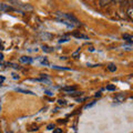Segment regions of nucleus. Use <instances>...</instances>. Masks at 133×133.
I'll return each instance as SVG.
<instances>
[{
	"label": "nucleus",
	"mask_w": 133,
	"mask_h": 133,
	"mask_svg": "<svg viewBox=\"0 0 133 133\" xmlns=\"http://www.w3.org/2000/svg\"><path fill=\"white\" fill-rule=\"evenodd\" d=\"M57 16H59L60 19H64V20H66V21L71 22L72 24H74V26H80L79 20L72 14H61V12H57Z\"/></svg>",
	"instance_id": "f257e3e1"
},
{
	"label": "nucleus",
	"mask_w": 133,
	"mask_h": 133,
	"mask_svg": "<svg viewBox=\"0 0 133 133\" xmlns=\"http://www.w3.org/2000/svg\"><path fill=\"white\" fill-rule=\"evenodd\" d=\"M10 3H14V5L20 9V11H32L33 10V7L29 3H22V2H19V1H10Z\"/></svg>",
	"instance_id": "f03ea898"
},
{
	"label": "nucleus",
	"mask_w": 133,
	"mask_h": 133,
	"mask_svg": "<svg viewBox=\"0 0 133 133\" xmlns=\"http://www.w3.org/2000/svg\"><path fill=\"white\" fill-rule=\"evenodd\" d=\"M0 10H2V11H17L16 9L6 5V3H0Z\"/></svg>",
	"instance_id": "7ed1b4c3"
},
{
	"label": "nucleus",
	"mask_w": 133,
	"mask_h": 133,
	"mask_svg": "<svg viewBox=\"0 0 133 133\" xmlns=\"http://www.w3.org/2000/svg\"><path fill=\"white\" fill-rule=\"evenodd\" d=\"M19 60H20V62H22V63H31V62H32V58L22 56V57H20Z\"/></svg>",
	"instance_id": "20e7f679"
},
{
	"label": "nucleus",
	"mask_w": 133,
	"mask_h": 133,
	"mask_svg": "<svg viewBox=\"0 0 133 133\" xmlns=\"http://www.w3.org/2000/svg\"><path fill=\"white\" fill-rule=\"evenodd\" d=\"M39 37L42 40H50L52 38V35H50V33H48V32H42V33L39 35Z\"/></svg>",
	"instance_id": "39448f33"
},
{
	"label": "nucleus",
	"mask_w": 133,
	"mask_h": 133,
	"mask_svg": "<svg viewBox=\"0 0 133 133\" xmlns=\"http://www.w3.org/2000/svg\"><path fill=\"white\" fill-rule=\"evenodd\" d=\"M77 90L76 87H64V88H62V91H64L66 93H71V92H74V91Z\"/></svg>",
	"instance_id": "423d86ee"
},
{
	"label": "nucleus",
	"mask_w": 133,
	"mask_h": 133,
	"mask_svg": "<svg viewBox=\"0 0 133 133\" xmlns=\"http://www.w3.org/2000/svg\"><path fill=\"white\" fill-rule=\"evenodd\" d=\"M17 92H21V93H23V94H31V95H35L36 93H33L32 91H29V90H23V89H20V88H16L15 89Z\"/></svg>",
	"instance_id": "0eeeda50"
},
{
	"label": "nucleus",
	"mask_w": 133,
	"mask_h": 133,
	"mask_svg": "<svg viewBox=\"0 0 133 133\" xmlns=\"http://www.w3.org/2000/svg\"><path fill=\"white\" fill-rule=\"evenodd\" d=\"M115 100H116L118 102L121 103V102H123L124 100H125V95H124L123 93H119V94L115 95Z\"/></svg>",
	"instance_id": "6e6552de"
},
{
	"label": "nucleus",
	"mask_w": 133,
	"mask_h": 133,
	"mask_svg": "<svg viewBox=\"0 0 133 133\" xmlns=\"http://www.w3.org/2000/svg\"><path fill=\"white\" fill-rule=\"evenodd\" d=\"M123 39L127 41V42H129L130 44H132V40H133V37L131 35H128V33H125V35H123Z\"/></svg>",
	"instance_id": "1a4fd4ad"
},
{
	"label": "nucleus",
	"mask_w": 133,
	"mask_h": 133,
	"mask_svg": "<svg viewBox=\"0 0 133 133\" xmlns=\"http://www.w3.org/2000/svg\"><path fill=\"white\" fill-rule=\"evenodd\" d=\"M73 37H76V38L78 39H85V40H88V36H85V35H82V33H77V32H74L73 33Z\"/></svg>",
	"instance_id": "9d476101"
},
{
	"label": "nucleus",
	"mask_w": 133,
	"mask_h": 133,
	"mask_svg": "<svg viewBox=\"0 0 133 133\" xmlns=\"http://www.w3.org/2000/svg\"><path fill=\"white\" fill-rule=\"evenodd\" d=\"M127 15H128V17H129V19L133 20V9H132V7H129V8H128Z\"/></svg>",
	"instance_id": "9b49d317"
},
{
	"label": "nucleus",
	"mask_w": 133,
	"mask_h": 133,
	"mask_svg": "<svg viewBox=\"0 0 133 133\" xmlns=\"http://www.w3.org/2000/svg\"><path fill=\"white\" fill-rule=\"evenodd\" d=\"M108 70L111 72H115L116 71V65L114 63H110L109 65H108Z\"/></svg>",
	"instance_id": "f8f14e48"
},
{
	"label": "nucleus",
	"mask_w": 133,
	"mask_h": 133,
	"mask_svg": "<svg viewBox=\"0 0 133 133\" xmlns=\"http://www.w3.org/2000/svg\"><path fill=\"white\" fill-rule=\"evenodd\" d=\"M112 1H110V0H107V1H105V0H100V1H99V5L100 6H101V7H105V6H108V5H109V3H111Z\"/></svg>",
	"instance_id": "ddd939ff"
},
{
	"label": "nucleus",
	"mask_w": 133,
	"mask_h": 133,
	"mask_svg": "<svg viewBox=\"0 0 133 133\" xmlns=\"http://www.w3.org/2000/svg\"><path fill=\"white\" fill-rule=\"evenodd\" d=\"M80 53H81V49L79 48V49H77V51H74V52L72 53V58L77 59V58H79V56H80Z\"/></svg>",
	"instance_id": "4468645a"
},
{
	"label": "nucleus",
	"mask_w": 133,
	"mask_h": 133,
	"mask_svg": "<svg viewBox=\"0 0 133 133\" xmlns=\"http://www.w3.org/2000/svg\"><path fill=\"white\" fill-rule=\"evenodd\" d=\"M42 50H43L44 52H52V51H53V48L48 47V45H43V47H42Z\"/></svg>",
	"instance_id": "2eb2a0df"
},
{
	"label": "nucleus",
	"mask_w": 133,
	"mask_h": 133,
	"mask_svg": "<svg viewBox=\"0 0 133 133\" xmlns=\"http://www.w3.org/2000/svg\"><path fill=\"white\" fill-rule=\"evenodd\" d=\"M39 59H40V62H41V64H43V65H49V62H48V60L45 59H43V58H41V57H39Z\"/></svg>",
	"instance_id": "dca6fc26"
},
{
	"label": "nucleus",
	"mask_w": 133,
	"mask_h": 133,
	"mask_svg": "<svg viewBox=\"0 0 133 133\" xmlns=\"http://www.w3.org/2000/svg\"><path fill=\"white\" fill-rule=\"evenodd\" d=\"M83 92H78V91H74V92H71L69 93V95H71V97H77V95H82Z\"/></svg>",
	"instance_id": "f3484780"
},
{
	"label": "nucleus",
	"mask_w": 133,
	"mask_h": 133,
	"mask_svg": "<svg viewBox=\"0 0 133 133\" xmlns=\"http://www.w3.org/2000/svg\"><path fill=\"white\" fill-rule=\"evenodd\" d=\"M58 103H59V105H62V107H66V105H68V103H66L65 100H59Z\"/></svg>",
	"instance_id": "a211bd4d"
},
{
	"label": "nucleus",
	"mask_w": 133,
	"mask_h": 133,
	"mask_svg": "<svg viewBox=\"0 0 133 133\" xmlns=\"http://www.w3.org/2000/svg\"><path fill=\"white\" fill-rule=\"evenodd\" d=\"M52 68L53 69H58V70H68V71H69V70H71V69H69V68H63V66H59V65H53L52 66Z\"/></svg>",
	"instance_id": "6ab92c4d"
},
{
	"label": "nucleus",
	"mask_w": 133,
	"mask_h": 133,
	"mask_svg": "<svg viewBox=\"0 0 133 133\" xmlns=\"http://www.w3.org/2000/svg\"><path fill=\"white\" fill-rule=\"evenodd\" d=\"M107 90H108V91H115V85H113V84L108 85V87H107Z\"/></svg>",
	"instance_id": "aec40b11"
},
{
	"label": "nucleus",
	"mask_w": 133,
	"mask_h": 133,
	"mask_svg": "<svg viewBox=\"0 0 133 133\" xmlns=\"http://www.w3.org/2000/svg\"><path fill=\"white\" fill-rule=\"evenodd\" d=\"M95 104V101H93V102H91L90 104H87L85 107H84V109H89V108H91V107H93Z\"/></svg>",
	"instance_id": "412c9836"
},
{
	"label": "nucleus",
	"mask_w": 133,
	"mask_h": 133,
	"mask_svg": "<svg viewBox=\"0 0 133 133\" xmlns=\"http://www.w3.org/2000/svg\"><path fill=\"white\" fill-rule=\"evenodd\" d=\"M69 41V38H61L59 40V43H62V42H68Z\"/></svg>",
	"instance_id": "4be33fe9"
},
{
	"label": "nucleus",
	"mask_w": 133,
	"mask_h": 133,
	"mask_svg": "<svg viewBox=\"0 0 133 133\" xmlns=\"http://www.w3.org/2000/svg\"><path fill=\"white\" fill-rule=\"evenodd\" d=\"M55 129V124L51 123V124H49V125L47 127V130H53Z\"/></svg>",
	"instance_id": "5701e85b"
},
{
	"label": "nucleus",
	"mask_w": 133,
	"mask_h": 133,
	"mask_svg": "<svg viewBox=\"0 0 133 133\" xmlns=\"http://www.w3.org/2000/svg\"><path fill=\"white\" fill-rule=\"evenodd\" d=\"M12 79H14V80H19V76L16 73H12Z\"/></svg>",
	"instance_id": "b1692460"
},
{
	"label": "nucleus",
	"mask_w": 133,
	"mask_h": 133,
	"mask_svg": "<svg viewBox=\"0 0 133 133\" xmlns=\"http://www.w3.org/2000/svg\"><path fill=\"white\" fill-rule=\"evenodd\" d=\"M44 93L48 94V95H50V97H52V95H53V93L51 92V91H49V90H44Z\"/></svg>",
	"instance_id": "393cba45"
},
{
	"label": "nucleus",
	"mask_w": 133,
	"mask_h": 133,
	"mask_svg": "<svg viewBox=\"0 0 133 133\" xmlns=\"http://www.w3.org/2000/svg\"><path fill=\"white\" fill-rule=\"evenodd\" d=\"M53 133H62V129H56L53 130Z\"/></svg>",
	"instance_id": "a878e982"
},
{
	"label": "nucleus",
	"mask_w": 133,
	"mask_h": 133,
	"mask_svg": "<svg viewBox=\"0 0 133 133\" xmlns=\"http://www.w3.org/2000/svg\"><path fill=\"white\" fill-rule=\"evenodd\" d=\"M9 65H12V68H15V69H19V65H17L15 63H8Z\"/></svg>",
	"instance_id": "bb28decb"
},
{
	"label": "nucleus",
	"mask_w": 133,
	"mask_h": 133,
	"mask_svg": "<svg viewBox=\"0 0 133 133\" xmlns=\"http://www.w3.org/2000/svg\"><path fill=\"white\" fill-rule=\"evenodd\" d=\"M3 81H5V77H3V76H0V84H1Z\"/></svg>",
	"instance_id": "cd10ccee"
},
{
	"label": "nucleus",
	"mask_w": 133,
	"mask_h": 133,
	"mask_svg": "<svg viewBox=\"0 0 133 133\" xmlns=\"http://www.w3.org/2000/svg\"><path fill=\"white\" fill-rule=\"evenodd\" d=\"M101 97V92H98V93H95V98H100Z\"/></svg>",
	"instance_id": "c85d7f7f"
},
{
	"label": "nucleus",
	"mask_w": 133,
	"mask_h": 133,
	"mask_svg": "<svg viewBox=\"0 0 133 133\" xmlns=\"http://www.w3.org/2000/svg\"><path fill=\"white\" fill-rule=\"evenodd\" d=\"M89 50H90L91 52H93V51H94V48H93V47H90V48H89Z\"/></svg>",
	"instance_id": "c756f323"
},
{
	"label": "nucleus",
	"mask_w": 133,
	"mask_h": 133,
	"mask_svg": "<svg viewBox=\"0 0 133 133\" xmlns=\"http://www.w3.org/2000/svg\"><path fill=\"white\" fill-rule=\"evenodd\" d=\"M2 59H3V55H2L1 52H0V60H2Z\"/></svg>",
	"instance_id": "7c9ffc66"
}]
</instances>
